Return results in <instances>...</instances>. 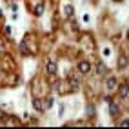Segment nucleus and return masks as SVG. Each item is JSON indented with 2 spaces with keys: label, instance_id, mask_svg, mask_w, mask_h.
I'll list each match as a JSON object with an SVG mask.
<instances>
[{
  "label": "nucleus",
  "instance_id": "obj_1",
  "mask_svg": "<svg viewBox=\"0 0 129 129\" xmlns=\"http://www.w3.org/2000/svg\"><path fill=\"white\" fill-rule=\"evenodd\" d=\"M118 93H120V96H122V98H127V94H129V85H127V82L120 84V87H118Z\"/></svg>",
  "mask_w": 129,
  "mask_h": 129
},
{
  "label": "nucleus",
  "instance_id": "obj_2",
  "mask_svg": "<svg viewBox=\"0 0 129 129\" xmlns=\"http://www.w3.org/2000/svg\"><path fill=\"white\" fill-rule=\"evenodd\" d=\"M106 87H107L109 91L116 89V78H113V76H111V78H107V80H106Z\"/></svg>",
  "mask_w": 129,
  "mask_h": 129
},
{
  "label": "nucleus",
  "instance_id": "obj_3",
  "mask_svg": "<svg viewBox=\"0 0 129 129\" xmlns=\"http://www.w3.org/2000/svg\"><path fill=\"white\" fill-rule=\"evenodd\" d=\"M91 69V66H89V62H85V60H82V62L78 64V71L80 73H87Z\"/></svg>",
  "mask_w": 129,
  "mask_h": 129
},
{
  "label": "nucleus",
  "instance_id": "obj_4",
  "mask_svg": "<svg viewBox=\"0 0 129 129\" xmlns=\"http://www.w3.org/2000/svg\"><path fill=\"white\" fill-rule=\"evenodd\" d=\"M127 64H129L127 56H125V55H120V58H118V67H120V69H124V67H127Z\"/></svg>",
  "mask_w": 129,
  "mask_h": 129
},
{
  "label": "nucleus",
  "instance_id": "obj_5",
  "mask_svg": "<svg viewBox=\"0 0 129 129\" xmlns=\"http://www.w3.org/2000/svg\"><path fill=\"white\" fill-rule=\"evenodd\" d=\"M109 113H111V116L118 115V106L115 104V102H111V100H109Z\"/></svg>",
  "mask_w": 129,
  "mask_h": 129
},
{
  "label": "nucleus",
  "instance_id": "obj_6",
  "mask_svg": "<svg viewBox=\"0 0 129 129\" xmlns=\"http://www.w3.org/2000/svg\"><path fill=\"white\" fill-rule=\"evenodd\" d=\"M33 106H35L37 111H44V104H42L40 98H33Z\"/></svg>",
  "mask_w": 129,
  "mask_h": 129
},
{
  "label": "nucleus",
  "instance_id": "obj_7",
  "mask_svg": "<svg viewBox=\"0 0 129 129\" xmlns=\"http://www.w3.org/2000/svg\"><path fill=\"white\" fill-rule=\"evenodd\" d=\"M47 73H51V75L56 73V64L53 62V60H49V62H47Z\"/></svg>",
  "mask_w": 129,
  "mask_h": 129
},
{
  "label": "nucleus",
  "instance_id": "obj_8",
  "mask_svg": "<svg viewBox=\"0 0 129 129\" xmlns=\"http://www.w3.org/2000/svg\"><path fill=\"white\" fill-rule=\"evenodd\" d=\"M64 13H66V16H69V18H71V16H73V6L67 4V6L64 7Z\"/></svg>",
  "mask_w": 129,
  "mask_h": 129
},
{
  "label": "nucleus",
  "instance_id": "obj_9",
  "mask_svg": "<svg viewBox=\"0 0 129 129\" xmlns=\"http://www.w3.org/2000/svg\"><path fill=\"white\" fill-rule=\"evenodd\" d=\"M42 13H44V6H42V4H37V7H35V15L40 16Z\"/></svg>",
  "mask_w": 129,
  "mask_h": 129
},
{
  "label": "nucleus",
  "instance_id": "obj_10",
  "mask_svg": "<svg viewBox=\"0 0 129 129\" xmlns=\"http://www.w3.org/2000/svg\"><path fill=\"white\" fill-rule=\"evenodd\" d=\"M51 106H53V98H47V100H46V104H44V111L49 109Z\"/></svg>",
  "mask_w": 129,
  "mask_h": 129
},
{
  "label": "nucleus",
  "instance_id": "obj_11",
  "mask_svg": "<svg viewBox=\"0 0 129 129\" xmlns=\"http://www.w3.org/2000/svg\"><path fill=\"white\" fill-rule=\"evenodd\" d=\"M20 51H22V53H24V55H29V51H27V46H25V44H24V42H22V44H20Z\"/></svg>",
  "mask_w": 129,
  "mask_h": 129
},
{
  "label": "nucleus",
  "instance_id": "obj_12",
  "mask_svg": "<svg viewBox=\"0 0 129 129\" xmlns=\"http://www.w3.org/2000/svg\"><path fill=\"white\" fill-rule=\"evenodd\" d=\"M98 73H106V66H104V62L98 64Z\"/></svg>",
  "mask_w": 129,
  "mask_h": 129
},
{
  "label": "nucleus",
  "instance_id": "obj_13",
  "mask_svg": "<svg viewBox=\"0 0 129 129\" xmlns=\"http://www.w3.org/2000/svg\"><path fill=\"white\" fill-rule=\"evenodd\" d=\"M93 109H94L93 106H89V107H87V116H93V113H94V111H93Z\"/></svg>",
  "mask_w": 129,
  "mask_h": 129
},
{
  "label": "nucleus",
  "instance_id": "obj_14",
  "mask_svg": "<svg viewBox=\"0 0 129 129\" xmlns=\"http://www.w3.org/2000/svg\"><path fill=\"white\" fill-rule=\"evenodd\" d=\"M11 31H13V29L9 27V25H6V35H7V37H9V35H11Z\"/></svg>",
  "mask_w": 129,
  "mask_h": 129
},
{
  "label": "nucleus",
  "instance_id": "obj_15",
  "mask_svg": "<svg viewBox=\"0 0 129 129\" xmlns=\"http://www.w3.org/2000/svg\"><path fill=\"white\" fill-rule=\"evenodd\" d=\"M120 125H122V127H127V125H129V120L125 118V120H124V122H122V124H120Z\"/></svg>",
  "mask_w": 129,
  "mask_h": 129
},
{
  "label": "nucleus",
  "instance_id": "obj_16",
  "mask_svg": "<svg viewBox=\"0 0 129 129\" xmlns=\"http://www.w3.org/2000/svg\"><path fill=\"white\" fill-rule=\"evenodd\" d=\"M0 120H4V113H2V111H0Z\"/></svg>",
  "mask_w": 129,
  "mask_h": 129
}]
</instances>
